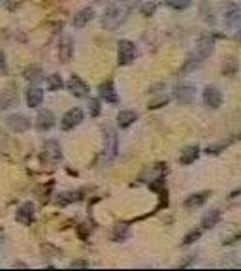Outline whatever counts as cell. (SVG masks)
<instances>
[{
    "label": "cell",
    "mask_w": 241,
    "mask_h": 271,
    "mask_svg": "<svg viewBox=\"0 0 241 271\" xmlns=\"http://www.w3.org/2000/svg\"><path fill=\"white\" fill-rule=\"evenodd\" d=\"M155 10H156L155 2H147V4H143V6H141V14H143L145 17L153 15V14H155Z\"/></svg>",
    "instance_id": "obj_31"
},
{
    "label": "cell",
    "mask_w": 241,
    "mask_h": 271,
    "mask_svg": "<svg viewBox=\"0 0 241 271\" xmlns=\"http://www.w3.org/2000/svg\"><path fill=\"white\" fill-rule=\"evenodd\" d=\"M223 72H224V75H234V74L238 72V60H236L234 57H232V59H228V60L224 62Z\"/></svg>",
    "instance_id": "obj_26"
},
{
    "label": "cell",
    "mask_w": 241,
    "mask_h": 271,
    "mask_svg": "<svg viewBox=\"0 0 241 271\" xmlns=\"http://www.w3.org/2000/svg\"><path fill=\"white\" fill-rule=\"evenodd\" d=\"M6 124H8V128L12 130V132H17V134H21V132H27L29 128H30V120L25 117V115H10L8 117V120H6Z\"/></svg>",
    "instance_id": "obj_8"
},
{
    "label": "cell",
    "mask_w": 241,
    "mask_h": 271,
    "mask_svg": "<svg viewBox=\"0 0 241 271\" xmlns=\"http://www.w3.org/2000/svg\"><path fill=\"white\" fill-rule=\"evenodd\" d=\"M139 4V0H115L104 14V27L107 29H117L120 23L126 21L128 14Z\"/></svg>",
    "instance_id": "obj_1"
},
{
    "label": "cell",
    "mask_w": 241,
    "mask_h": 271,
    "mask_svg": "<svg viewBox=\"0 0 241 271\" xmlns=\"http://www.w3.org/2000/svg\"><path fill=\"white\" fill-rule=\"evenodd\" d=\"M211 196L209 190H204V192H196V194H190L189 198L185 200V209H196V207H202L204 203L207 202V198Z\"/></svg>",
    "instance_id": "obj_11"
},
{
    "label": "cell",
    "mask_w": 241,
    "mask_h": 271,
    "mask_svg": "<svg viewBox=\"0 0 241 271\" xmlns=\"http://www.w3.org/2000/svg\"><path fill=\"white\" fill-rule=\"evenodd\" d=\"M66 87H68L70 92H72L74 96H77V98H85L87 94H89V87H87V83L83 79H79L77 75H72L70 81L66 83Z\"/></svg>",
    "instance_id": "obj_9"
},
{
    "label": "cell",
    "mask_w": 241,
    "mask_h": 271,
    "mask_svg": "<svg viewBox=\"0 0 241 271\" xmlns=\"http://www.w3.org/2000/svg\"><path fill=\"white\" fill-rule=\"evenodd\" d=\"M89 115L90 117H98L100 115V102L96 100V98H92V100L89 102Z\"/></svg>",
    "instance_id": "obj_28"
},
{
    "label": "cell",
    "mask_w": 241,
    "mask_h": 271,
    "mask_svg": "<svg viewBox=\"0 0 241 271\" xmlns=\"http://www.w3.org/2000/svg\"><path fill=\"white\" fill-rule=\"evenodd\" d=\"M25 74H27L25 77H27V79H30V81H40V79H42V70H40V68H36V66L29 68Z\"/></svg>",
    "instance_id": "obj_27"
},
{
    "label": "cell",
    "mask_w": 241,
    "mask_h": 271,
    "mask_svg": "<svg viewBox=\"0 0 241 271\" xmlns=\"http://www.w3.org/2000/svg\"><path fill=\"white\" fill-rule=\"evenodd\" d=\"M15 219H17V222H21V224H25V226H29L30 222H32V219H34V205L30 202L23 203L21 207H19L17 215H15Z\"/></svg>",
    "instance_id": "obj_10"
},
{
    "label": "cell",
    "mask_w": 241,
    "mask_h": 271,
    "mask_svg": "<svg viewBox=\"0 0 241 271\" xmlns=\"http://www.w3.org/2000/svg\"><path fill=\"white\" fill-rule=\"evenodd\" d=\"M53 126H55V115H53L49 109L42 111V113L36 117V128H38L40 132H45V130H49Z\"/></svg>",
    "instance_id": "obj_12"
},
{
    "label": "cell",
    "mask_w": 241,
    "mask_h": 271,
    "mask_svg": "<svg viewBox=\"0 0 241 271\" xmlns=\"http://www.w3.org/2000/svg\"><path fill=\"white\" fill-rule=\"evenodd\" d=\"M0 66L4 68V53L2 51H0Z\"/></svg>",
    "instance_id": "obj_33"
},
{
    "label": "cell",
    "mask_w": 241,
    "mask_h": 271,
    "mask_svg": "<svg viewBox=\"0 0 241 271\" xmlns=\"http://www.w3.org/2000/svg\"><path fill=\"white\" fill-rule=\"evenodd\" d=\"M2 236H4V232H2V230H0V241H2Z\"/></svg>",
    "instance_id": "obj_35"
},
{
    "label": "cell",
    "mask_w": 241,
    "mask_h": 271,
    "mask_svg": "<svg viewBox=\"0 0 241 271\" xmlns=\"http://www.w3.org/2000/svg\"><path fill=\"white\" fill-rule=\"evenodd\" d=\"M219 220H221V211L219 209H211V211H207L206 215H204V219H202V228L209 230V228L217 226Z\"/></svg>",
    "instance_id": "obj_18"
},
{
    "label": "cell",
    "mask_w": 241,
    "mask_h": 271,
    "mask_svg": "<svg viewBox=\"0 0 241 271\" xmlns=\"http://www.w3.org/2000/svg\"><path fill=\"white\" fill-rule=\"evenodd\" d=\"M94 19V10L92 8H83V10H79L75 17H74V27L75 29H83L89 21H92Z\"/></svg>",
    "instance_id": "obj_13"
},
{
    "label": "cell",
    "mask_w": 241,
    "mask_h": 271,
    "mask_svg": "<svg viewBox=\"0 0 241 271\" xmlns=\"http://www.w3.org/2000/svg\"><path fill=\"white\" fill-rule=\"evenodd\" d=\"M200 236H202V230H192V232H189V234L185 236V239H183V245H190V243H194L196 239H200Z\"/></svg>",
    "instance_id": "obj_30"
},
{
    "label": "cell",
    "mask_w": 241,
    "mask_h": 271,
    "mask_svg": "<svg viewBox=\"0 0 241 271\" xmlns=\"http://www.w3.org/2000/svg\"><path fill=\"white\" fill-rule=\"evenodd\" d=\"M166 4L172 8V10H177V12H181V10H187L190 4H192V0H166Z\"/></svg>",
    "instance_id": "obj_25"
},
{
    "label": "cell",
    "mask_w": 241,
    "mask_h": 271,
    "mask_svg": "<svg viewBox=\"0 0 241 271\" xmlns=\"http://www.w3.org/2000/svg\"><path fill=\"white\" fill-rule=\"evenodd\" d=\"M70 268H89V262H85V260H74L70 264Z\"/></svg>",
    "instance_id": "obj_32"
},
{
    "label": "cell",
    "mask_w": 241,
    "mask_h": 271,
    "mask_svg": "<svg viewBox=\"0 0 241 271\" xmlns=\"http://www.w3.org/2000/svg\"><path fill=\"white\" fill-rule=\"evenodd\" d=\"M81 200V192H62L57 198V205H68L72 202H79Z\"/></svg>",
    "instance_id": "obj_21"
},
{
    "label": "cell",
    "mask_w": 241,
    "mask_h": 271,
    "mask_svg": "<svg viewBox=\"0 0 241 271\" xmlns=\"http://www.w3.org/2000/svg\"><path fill=\"white\" fill-rule=\"evenodd\" d=\"M134 57H136V45H134V42L120 40L119 44H117V62H119L120 66H126V64H130L134 60Z\"/></svg>",
    "instance_id": "obj_2"
},
{
    "label": "cell",
    "mask_w": 241,
    "mask_h": 271,
    "mask_svg": "<svg viewBox=\"0 0 241 271\" xmlns=\"http://www.w3.org/2000/svg\"><path fill=\"white\" fill-rule=\"evenodd\" d=\"M105 139L109 141L107 145H105V151H107V156H113L115 151H117V137L113 134V130H107V136H105Z\"/></svg>",
    "instance_id": "obj_23"
},
{
    "label": "cell",
    "mask_w": 241,
    "mask_h": 271,
    "mask_svg": "<svg viewBox=\"0 0 241 271\" xmlns=\"http://www.w3.org/2000/svg\"><path fill=\"white\" fill-rule=\"evenodd\" d=\"M98 92H100V96H102L104 100L109 102V104H115L117 102V92H115V87H113L111 81H105V83L100 85Z\"/></svg>",
    "instance_id": "obj_17"
},
{
    "label": "cell",
    "mask_w": 241,
    "mask_h": 271,
    "mask_svg": "<svg viewBox=\"0 0 241 271\" xmlns=\"http://www.w3.org/2000/svg\"><path fill=\"white\" fill-rule=\"evenodd\" d=\"M202 98H204V104H206L207 107H211V109H219L223 105V94L215 87H206Z\"/></svg>",
    "instance_id": "obj_4"
},
{
    "label": "cell",
    "mask_w": 241,
    "mask_h": 271,
    "mask_svg": "<svg viewBox=\"0 0 241 271\" xmlns=\"http://www.w3.org/2000/svg\"><path fill=\"white\" fill-rule=\"evenodd\" d=\"M45 85H47V89H49V90H60L64 83H62V77H60L59 74H51V75H47Z\"/></svg>",
    "instance_id": "obj_22"
},
{
    "label": "cell",
    "mask_w": 241,
    "mask_h": 271,
    "mask_svg": "<svg viewBox=\"0 0 241 271\" xmlns=\"http://www.w3.org/2000/svg\"><path fill=\"white\" fill-rule=\"evenodd\" d=\"M136 119H138L136 111L126 109V111H120L119 113V117H117V124H119V128H128V126H130Z\"/></svg>",
    "instance_id": "obj_19"
},
{
    "label": "cell",
    "mask_w": 241,
    "mask_h": 271,
    "mask_svg": "<svg viewBox=\"0 0 241 271\" xmlns=\"http://www.w3.org/2000/svg\"><path fill=\"white\" fill-rule=\"evenodd\" d=\"M128 237V228L126 226H117L115 228V234H113V241H122Z\"/></svg>",
    "instance_id": "obj_29"
},
{
    "label": "cell",
    "mask_w": 241,
    "mask_h": 271,
    "mask_svg": "<svg viewBox=\"0 0 241 271\" xmlns=\"http://www.w3.org/2000/svg\"><path fill=\"white\" fill-rule=\"evenodd\" d=\"M14 104H17V90L6 89L4 92H0V109H8Z\"/></svg>",
    "instance_id": "obj_16"
},
{
    "label": "cell",
    "mask_w": 241,
    "mask_h": 271,
    "mask_svg": "<svg viewBox=\"0 0 241 271\" xmlns=\"http://www.w3.org/2000/svg\"><path fill=\"white\" fill-rule=\"evenodd\" d=\"M81 120H83V111H81L79 107H72L70 111L64 113V117L60 120V126H62V130H72V128H75Z\"/></svg>",
    "instance_id": "obj_5"
},
{
    "label": "cell",
    "mask_w": 241,
    "mask_h": 271,
    "mask_svg": "<svg viewBox=\"0 0 241 271\" xmlns=\"http://www.w3.org/2000/svg\"><path fill=\"white\" fill-rule=\"evenodd\" d=\"M240 17H241V10L238 4H228L226 6V10H224V23L228 27H234L240 21Z\"/></svg>",
    "instance_id": "obj_14"
},
{
    "label": "cell",
    "mask_w": 241,
    "mask_h": 271,
    "mask_svg": "<svg viewBox=\"0 0 241 271\" xmlns=\"http://www.w3.org/2000/svg\"><path fill=\"white\" fill-rule=\"evenodd\" d=\"M238 42L241 44V27H240V30H238Z\"/></svg>",
    "instance_id": "obj_34"
},
{
    "label": "cell",
    "mask_w": 241,
    "mask_h": 271,
    "mask_svg": "<svg viewBox=\"0 0 241 271\" xmlns=\"http://www.w3.org/2000/svg\"><path fill=\"white\" fill-rule=\"evenodd\" d=\"M194 96H196V87H194V85L183 83L175 89V100L179 102V104H183V105L192 104Z\"/></svg>",
    "instance_id": "obj_6"
},
{
    "label": "cell",
    "mask_w": 241,
    "mask_h": 271,
    "mask_svg": "<svg viewBox=\"0 0 241 271\" xmlns=\"http://www.w3.org/2000/svg\"><path fill=\"white\" fill-rule=\"evenodd\" d=\"M44 156H45L47 162L59 164V162L62 160V149H60V145H59L55 139L45 141V145H44Z\"/></svg>",
    "instance_id": "obj_7"
},
{
    "label": "cell",
    "mask_w": 241,
    "mask_h": 271,
    "mask_svg": "<svg viewBox=\"0 0 241 271\" xmlns=\"http://www.w3.org/2000/svg\"><path fill=\"white\" fill-rule=\"evenodd\" d=\"M70 57H72V40H70V38H64L62 45H60V60H62V62H68Z\"/></svg>",
    "instance_id": "obj_24"
},
{
    "label": "cell",
    "mask_w": 241,
    "mask_h": 271,
    "mask_svg": "<svg viewBox=\"0 0 241 271\" xmlns=\"http://www.w3.org/2000/svg\"><path fill=\"white\" fill-rule=\"evenodd\" d=\"M42 100H44V90L42 89H30L27 92V104H29V107H38L42 104Z\"/></svg>",
    "instance_id": "obj_20"
},
{
    "label": "cell",
    "mask_w": 241,
    "mask_h": 271,
    "mask_svg": "<svg viewBox=\"0 0 241 271\" xmlns=\"http://www.w3.org/2000/svg\"><path fill=\"white\" fill-rule=\"evenodd\" d=\"M215 49V36L211 32H204L196 40V53L200 59H207Z\"/></svg>",
    "instance_id": "obj_3"
},
{
    "label": "cell",
    "mask_w": 241,
    "mask_h": 271,
    "mask_svg": "<svg viewBox=\"0 0 241 271\" xmlns=\"http://www.w3.org/2000/svg\"><path fill=\"white\" fill-rule=\"evenodd\" d=\"M198 154H200V147H198V145H190V147H185V149L181 151L179 162H181L183 166H189V164H192V162H196Z\"/></svg>",
    "instance_id": "obj_15"
}]
</instances>
